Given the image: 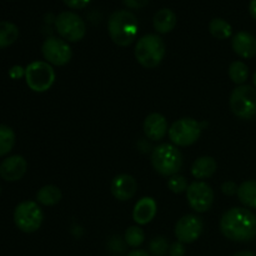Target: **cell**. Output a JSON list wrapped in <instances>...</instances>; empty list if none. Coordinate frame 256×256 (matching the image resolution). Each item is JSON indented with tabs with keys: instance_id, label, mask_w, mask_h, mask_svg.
I'll list each match as a JSON object with an SVG mask.
<instances>
[{
	"instance_id": "obj_1",
	"label": "cell",
	"mask_w": 256,
	"mask_h": 256,
	"mask_svg": "<svg viewBox=\"0 0 256 256\" xmlns=\"http://www.w3.org/2000/svg\"><path fill=\"white\" fill-rule=\"evenodd\" d=\"M220 230L232 242H252L256 238V215L246 208H232L222 216Z\"/></svg>"
},
{
	"instance_id": "obj_2",
	"label": "cell",
	"mask_w": 256,
	"mask_h": 256,
	"mask_svg": "<svg viewBox=\"0 0 256 256\" xmlns=\"http://www.w3.org/2000/svg\"><path fill=\"white\" fill-rule=\"evenodd\" d=\"M108 32L112 42L119 46H129L136 39L139 22L129 10H116L108 20Z\"/></svg>"
},
{
	"instance_id": "obj_3",
	"label": "cell",
	"mask_w": 256,
	"mask_h": 256,
	"mask_svg": "<svg viewBox=\"0 0 256 256\" xmlns=\"http://www.w3.org/2000/svg\"><path fill=\"white\" fill-rule=\"evenodd\" d=\"M135 58L142 66L152 69L162 62L165 56V42L159 35L146 34L135 45Z\"/></svg>"
},
{
	"instance_id": "obj_4",
	"label": "cell",
	"mask_w": 256,
	"mask_h": 256,
	"mask_svg": "<svg viewBox=\"0 0 256 256\" xmlns=\"http://www.w3.org/2000/svg\"><path fill=\"white\" fill-rule=\"evenodd\" d=\"M182 152L175 145L160 144L152 152V168L162 176L176 175L182 170Z\"/></svg>"
},
{
	"instance_id": "obj_5",
	"label": "cell",
	"mask_w": 256,
	"mask_h": 256,
	"mask_svg": "<svg viewBox=\"0 0 256 256\" xmlns=\"http://www.w3.org/2000/svg\"><path fill=\"white\" fill-rule=\"evenodd\" d=\"M230 108L235 116L252 120L256 116V89L252 85H239L230 95Z\"/></svg>"
},
{
	"instance_id": "obj_6",
	"label": "cell",
	"mask_w": 256,
	"mask_h": 256,
	"mask_svg": "<svg viewBox=\"0 0 256 256\" xmlns=\"http://www.w3.org/2000/svg\"><path fill=\"white\" fill-rule=\"evenodd\" d=\"M25 82L32 92H48L55 82V72L49 62H32L25 68Z\"/></svg>"
},
{
	"instance_id": "obj_7",
	"label": "cell",
	"mask_w": 256,
	"mask_h": 256,
	"mask_svg": "<svg viewBox=\"0 0 256 256\" xmlns=\"http://www.w3.org/2000/svg\"><path fill=\"white\" fill-rule=\"evenodd\" d=\"M44 220V214L39 205L32 200L22 202L15 208L14 222L18 229L22 232H34L40 229Z\"/></svg>"
},
{
	"instance_id": "obj_8",
	"label": "cell",
	"mask_w": 256,
	"mask_h": 256,
	"mask_svg": "<svg viewBox=\"0 0 256 256\" xmlns=\"http://www.w3.org/2000/svg\"><path fill=\"white\" fill-rule=\"evenodd\" d=\"M202 124L192 118H182L172 122L169 138L176 146H189L196 142L202 135Z\"/></svg>"
},
{
	"instance_id": "obj_9",
	"label": "cell",
	"mask_w": 256,
	"mask_h": 256,
	"mask_svg": "<svg viewBox=\"0 0 256 256\" xmlns=\"http://www.w3.org/2000/svg\"><path fill=\"white\" fill-rule=\"evenodd\" d=\"M55 29L65 42H76L85 36L86 25L75 12H62L55 18Z\"/></svg>"
},
{
	"instance_id": "obj_10",
	"label": "cell",
	"mask_w": 256,
	"mask_h": 256,
	"mask_svg": "<svg viewBox=\"0 0 256 256\" xmlns=\"http://www.w3.org/2000/svg\"><path fill=\"white\" fill-rule=\"evenodd\" d=\"M186 199L194 212H206L214 202V192L208 182L196 180L188 186Z\"/></svg>"
},
{
	"instance_id": "obj_11",
	"label": "cell",
	"mask_w": 256,
	"mask_h": 256,
	"mask_svg": "<svg viewBox=\"0 0 256 256\" xmlns=\"http://www.w3.org/2000/svg\"><path fill=\"white\" fill-rule=\"evenodd\" d=\"M42 52L44 59L50 65L55 66H62L66 65L72 60V52L70 45L64 39L50 36L42 42Z\"/></svg>"
},
{
	"instance_id": "obj_12",
	"label": "cell",
	"mask_w": 256,
	"mask_h": 256,
	"mask_svg": "<svg viewBox=\"0 0 256 256\" xmlns=\"http://www.w3.org/2000/svg\"><path fill=\"white\" fill-rule=\"evenodd\" d=\"M204 230V222L196 215H185L182 219L178 220L175 225V236L178 242L182 244H192L196 242L202 234Z\"/></svg>"
},
{
	"instance_id": "obj_13",
	"label": "cell",
	"mask_w": 256,
	"mask_h": 256,
	"mask_svg": "<svg viewBox=\"0 0 256 256\" xmlns=\"http://www.w3.org/2000/svg\"><path fill=\"white\" fill-rule=\"evenodd\" d=\"M112 194L115 199L119 202H128L132 199L138 189V182L134 179V176L129 174H120L112 179Z\"/></svg>"
},
{
	"instance_id": "obj_14",
	"label": "cell",
	"mask_w": 256,
	"mask_h": 256,
	"mask_svg": "<svg viewBox=\"0 0 256 256\" xmlns=\"http://www.w3.org/2000/svg\"><path fill=\"white\" fill-rule=\"evenodd\" d=\"M26 169V160L22 155H12L0 164V176L6 182H16L24 176Z\"/></svg>"
},
{
	"instance_id": "obj_15",
	"label": "cell",
	"mask_w": 256,
	"mask_h": 256,
	"mask_svg": "<svg viewBox=\"0 0 256 256\" xmlns=\"http://www.w3.org/2000/svg\"><path fill=\"white\" fill-rule=\"evenodd\" d=\"M169 132L166 118L159 112H152L145 118L144 132L148 139L152 142H159L164 139L165 135Z\"/></svg>"
},
{
	"instance_id": "obj_16",
	"label": "cell",
	"mask_w": 256,
	"mask_h": 256,
	"mask_svg": "<svg viewBox=\"0 0 256 256\" xmlns=\"http://www.w3.org/2000/svg\"><path fill=\"white\" fill-rule=\"evenodd\" d=\"M232 50L244 59H250L256 55V38L249 32H239L232 39Z\"/></svg>"
},
{
	"instance_id": "obj_17",
	"label": "cell",
	"mask_w": 256,
	"mask_h": 256,
	"mask_svg": "<svg viewBox=\"0 0 256 256\" xmlns=\"http://www.w3.org/2000/svg\"><path fill=\"white\" fill-rule=\"evenodd\" d=\"M158 212V205L152 198L145 196L142 198L139 202L135 204L132 210V219L136 224L146 225L155 218Z\"/></svg>"
},
{
	"instance_id": "obj_18",
	"label": "cell",
	"mask_w": 256,
	"mask_h": 256,
	"mask_svg": "<svg viewBox=\"0 0 256 256\" xmlns=\"http://www.w3.org/2000/svg\"><path fill=\"white\" fill-rule=\"evenodd\" d=\"M218 164L214 158L212 156H200L192 162V174L195 179L205 180L209 179L216 172Z\"/></svg>"
},
{
	"instance_id": "obj_19",
	"label": "cell",
	"mask_w": 256,
	"mask_h": 256,
	"mask_svg": "<svg viewBox=\"0 0 256 256\" xmlns=\"http://www.w3.org/2000/svg\"><path fill=\"white\" fill-rule=\"evenodd\" d=\"M152 25L159 34H168L176 25V15L172 9H168V8L160 9L152 19Z\"/></svg>"
},
{
	"instance_id": "obj_20",
	"label": "cell",
	"mask_w": 256,
	"mask_h": 256,
	"mask_svg": "<svg viewBox=\"0 0 256 256\" xmlns=\"http://www.w3.org/2000/svg\"><path fill=\"white\" fill-rule=\"evenodd\" d=\"M238 198L244 206L256 209V180H246L238 189Z\"/></svg>"
},
{
	"instance_id": "obj_21",
	"label": "cell",
	"mask_w": 256,
	"mask_h": 256,
	"mask_svg": "<svg viewBox=\"0 0 256 256\" xmlns=\"http://www.w3.org/2000/svg\"><path fill=\"white\" fill-rule=\"evenodd\" d=\"M36 200L45 206H52L62 200V192L55 185H45L36 192Z\"/></svg>"
},
{
	"instance_id": "obj_22",
	"label": "cell",
	"mask_w": 256,
	"mask_h": 256,
	"mask_svg": "<svg viewBox=\"0 0 256 256\" xmlns=\"http://www.w3.org/2000/svg\"><path fill=\"white\" fill-rule=\"evenodd\" d=\"M19 38V29L14 22H0V49L10 46Z\"/></svg>"
},
{
	"instance_id": "obj_23",
	"label": "cell",
	"mask_w": 256,
	"mask_h": 256,
	"mask_svg": "<svg viewBox=\"0 0 256 256\" xmlns=\"http://www.w3.org/2000/svg\"><path fill=\"white\" fill-rule=\"evenodd\" d=\"M209 32L212 36L219 40L229 39L232 34V25L222 18H215L209 22Z\"/></svg>"
},
{
	"instance_id": "obj_24",
	"label": "cell",
	"mask_w": 256,
	"mask_h": 256,
	"mask_svg": "<svg viewBox=\"0 0 256 256\" xmlns=\"http://www.w3.org/2000/svg\"><path fill=\"white\" fill-rule=\"evenodd\" d=\"M228 72H229V78L232 79V82L238 84V86L244 85V82L249 78V68L245 62H239V60L230 64Z\"/></svg>"
},
{
	"instance_id": "obj_25",
	"label": "cell",
	"mask_w": 256,
	"mask_h": 256,
	"mask_svg": "<svg viewBox=\"0 0 256 256\" xmlns=\"http://www.w3.org/2000/svg\"><path fill=\"white\" fill-rule=\"evenodd\" d=\"M15 145V132L8 125H0V156L9 154Z\"/></svg>"
},
{
	"instance_id": "obj_26",
	"label": "cell",
	"mask_w": 256,
	"mask_h": 256,
	"mask_svg": "<svg viewBox=\"0 0 256 256\" xmlns=\"http://www.w3.org/2000/svg\"><path fill=\"white\" fill-rule=\"evenodd\" d=\"M125 242L132 248H139L144 242L145 234L142 228L139 226H129L124 235Z\"/></svg>"
},
{
	"instance_id": "obj_27",
	"label": "cell",
	"mask_w": 256,
	"mask_h": 256,
	"mask_svg": "<svg viewBox=\"0 0 256 256\" xmlns=\"http://www.w3.org/2000/svg\"><path fill=\"white\" fill-rule=\"evenodd\" d=\"M188 186H189V184H188L186 178L182 176V175H172L168 180V188L174 194H182V192H186Z\"/></svg>"
},
{
	"instance_id": "obj_28",
	"label": "cell",
	"mask_w": 256,
	"mask_h": 256,
	"mask_svg": "<svg viewBox=\"0 0 256 256\" xmlns=\"http://www.w3.org/2000/svg\"><path fill=\"white\" fill-rule=\"evenodd\" d=\"M169 242H168L166 238L164 236L154 238L149 245L150 252L154 256H165L169 252Z\"/></svg>"
},
{
	"instance_id": "obj_29",
	"label": "cell",
	"mask_w": 256,
	"mask_h": 256,
	"mask_svg": "<svg viewBox=\"0 0 256 256\" xmlns=\"http://www.w3.org/2000/svg\"><path fill=\"white\" fill-rule=\"evenodd\" d=\"M238 189H239V186L234 182H225L222 185V192L228 196H232L234 194H238Z\"/></svg>"
},
{
	"instance_id": "obj_30",
	"label": "cell",
	"mask_w": 256,
	"mask_h": 256,
	"mask_svg": "<svg viewBox=\"0 0 256 256\" xmlns=\"http://www.w3.org/2000/svg\"><path fill=\"white\" fill-rule=\"evenodd\" d=\"M169 255L170 256H184L185 255L184 244L180 242H174V244L170 245Z\"/></svg>"
},
{
	"instance_id": "obj_31",
	"label": "cell",
	"mask_w": 256,
	"mask_h": 256,
	"mask_svg": "<svg viewBox=\"0 0 256 256\" xmlns=\"http://www.w3.org/2000/svg\"><path fill=\"white\" fill-rule=\"evenodd\" d=\"M66 6L72 8V9H84L85 6L90 4L92 0H62Z\"/></svg>"
},
{
	"instance_id": "obj_32",
	"label": "cell",
	"mask_w": 256,
	"mask_h": 256,
	"mask_svg": "<svg viewBox=\"0 0 256 256\" xmlns=\"http://www.w3.org/2000/svg\"><path fill=\"white\" fill-rule=\"evenodd\" d=\"M122 2L130 9H142V8L146 6L149 0H122Z\"/></svg>"
},
{
	"instance_id": "obj_33",
	"label": "cell",
	"mask_w": 256,
	"mask_h": 256,
	"mask_svg": "<svg viewBox=\"0 0 256 256\" xmlns=\"http://www.w3.org/2000/svg\"><path fill=\"white\" fill-rule=\"evenodd\" d=\"M109 246H110V249L115 252H122L125 250V245L122 244V242L120 238H112V239L110 240Z\"/></svg>"
},
{
	"instance_id": "obj_34",
	"label": "cell",
	"mask_w": 256,
	"mask_h": 256,
	"mask_svg": "<svg viewBox=\"0 0 256 256\" xmlns=\"http://www.w3.org/2000/svg\"><path fill=\"white\" fill-rule=\"evenodd\" d=\"M9 75L12 79H20V78L25 76V69L20 66V65H15V66H12V69L9 70Z\"/></svg>"
},
{
	"instance_id": "obj_35",
	"label": "cell",
	"mask_w": 256,
	"mask_h": 256,
	"mask_svg": "<svg viewBox=\"0 0 256 256\" xmlns=\"http://www.w3.org/2000/svg\"><path fill=\"white\" fill-rule=\"evenodd\" d=\"M249 12L250 15L256 20V0H252L249 4Z\"/></svg>"
},
{
	"instance_id": "obj_36",
	"label": "cell",
	"mask_w": 256,
	"mask_h": 256,
	"mask_svg": "<svg viewBox=\"0 0 256 256\" xmlns=\"http://www.w3.org/2000/svg\"><path fill=\"white\" fill-rule=\"evenodd\" d=\"M128 256H149L146 252H144V250H132V252H130Z\"/></svg>"
},
{
	"instance_id": "obj_37",
	"label": "cell",
	"mask_w": 256,
	"mask_h": 256,
	"mask_svg": "<svg viewBox=\"0 0 256 256\" xmlns=\"http://www.w3.org/2000/svg\"><path fill=\"white\" fill-rule=\"evenodd\" d=\"M234 256H256L252 252H249V250H244V252H236Z\"/></svg>"
},
{
	"instance_id": "obj_38",
	"label": "cell",
	"mask_w": 256,
	"mask_h": 256,
	"mask_svg": "<svg viewBox=\"0 0 256 256\" xmlns=\"http://www.w3.org/2000/svg\"><path fill=\"white\" fill-rule=\"evenodd\" d=\"M252 82H254V86L256 89V72H254V76H252Z\"/></svg>"
}]
</instances>
